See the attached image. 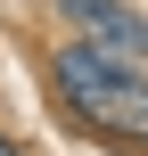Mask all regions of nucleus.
I'll use <instances>...</instances> for the list:
<instances>
[{
    "mask_svg": "<svg viewBox=\"0 0 148 156\" xmlns=\"http://www.w3.org/2000/svg\"><path fill=\"white\" fill-rule=\"evenodd\" d=\"M58 90L91 115V123H107V132H148V82L124 66V58H107V49H58Z\"/></svg>",
    "mask_w": 148,
    "mask_h": 156,
    "instance_id": "obj_1",
    "label": "nucleus"
},
{
    "mask_svg": "<svg viewBox=\"0 0 148 156\" xmlns=\"http://www.w3.org/2000/svg\"><path fill=\"white\" fill-rule=\"evenodd\" d=\"M66 16L82 25V41L91 49H107V58H148V16H132L124 0H66Z\"/></svg>",
    "mask_w": 148,
    "mask_h": 156,
    "instance_id": "obj_2",
    "label": "nucleus"
},
{
    "mask_svg": "<svg viewBox=\"0 0 148 156\" xmlns=\"http://www.w3.org/2000/svg\"><path fill=\"white\" fill-rule=\"evenodd\" d=\"M0 156H16V148H8V140H0Z\"/></svg>",
    "mask_w": 148,
    "mask_h": 156,
    "instance_id": "obj_3",
    "label": "nucleus"
}]
</instances>
